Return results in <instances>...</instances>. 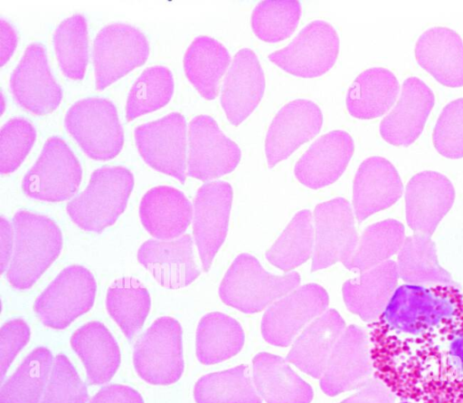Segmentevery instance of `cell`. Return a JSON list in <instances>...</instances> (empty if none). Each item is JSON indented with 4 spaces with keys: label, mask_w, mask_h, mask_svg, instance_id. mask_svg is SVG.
Masks as SVG:
<instances>
[{
    "label": "cell",
    "mask_w": 463,
    "mask_h": 403,
    "mask_svg": "<svg viewBox=\"0 0 463 403\" xmlns=\"http://www.w3.org/2000/svg\"><path fill=\"white\" fill-rule=\"evenodd\" d=\"M345 321L334 309L310 323L296 340L287 356L303 372L319 379L323 376L332 350L342 335Z\"/></svg>",
    "instance_id": "83f0119b"
},
{
    "label": "cell",
    "mask_w": 463,
    "mask_h": 403,
    "mask_svg": "<svg viewBox=\"0 0 463 403\" xmlns=\"http://www.w3.org/2000/svg\"><path fill=\"white\" fill-rule=\"evenodd\" d=\"M300 14L301 6L297 0H265L252 12V30L262 41H282L294 32Z\"/></svg>",
    "instance_id": "b9f144b4"
},
{
    "label": "cell",
    "mask_w": 463,
    "mask_h": 403,
    "mask_svg": "<svg viewBox=\"0 0 463 403\" xmlns=\"http://www.w3.org/2000/svg\"><path fill=\"white\" fill-rule=\"evenodd\" d=\"M133 186V175L124 167L98 168L85 190L68 203L67 213L80 228L101 232L124 211Z\"/></svg>",
    "instance_id": "3957f363"
},
{
    "label": "cell",
    "mask_w": 463,
    "mask_h": 403,
    "mask_svg": "<svg viewBox=\"0 0 463 403\" xmlns=\"http://www.w3.org/2000/svg\"><path fill=\"white\" fill-rule=\"evenodd\" d=\"M88 390L69 359L55 357L41 403H86Z\"/></svg>",
    "instance_id": "7bdbcfd3"
},
{
    "label": "cell",
    "mask_w": 463,
    "mask_h": 403,
    "mask_svg": "<svg viewBox=\"0 0 463 403\" xmlns=\"http://www.w3.org/2000/svg\"><path fill=\"white\" fill-rule=\"evenodd\" d=\"M404 240V227L401 222L387 219L373 224L363 233L346 268L363 273L400 251Z\"/></svg>",
    "instance_id": "8d00e7d4"
},
{
    "label": "cell",
    "mask_w": 463,
    "mask_h": 403,
    "mask_svg": "<svg viewBox=\"0 0 463 403\" xmlns=\"http://www.w3.org/2000/svg\"><path fill=\"white\" fill-rule=\"evenodd\" d=\"M328 295L318 284L303 285L271 305L261 321V333L266 341L288 346L298 332L328 305Z\"/></svg>",
    "instance_id": "2e32d148"
},
{
    "label": "cell",
    "mask_w": 463,
    "mask_h": 403,
    "mask_svg": "<svg viewBox=\"0 0 463 403\" xmlns=\"http://www.w3.org/2000/svg\"><path fill=\"white\" fill-rule=\"evenodd\" d=\"M150 304L147 290L132 277L115 281L107 293V310L129 340L142 328Z\"/></svg>",
    "instance_id": "d590c367"
},
{
    "label": "cell",
    "mask_w": 463,
    "mask_h": 403,
    "mask_svg": "<svg viewBox=\"0 0 463 403\" xmlns=\"http://www.w3.org/2000/svg\"><path fill=\"white\" fill-rule=\"evenodd\" d=\"M241 159L237 144L208 115L194 117L188 126L187 175L203 181L230 173Z\"/></svg>",
    "instance_id": "5bb4252c"
},
{
    "label": "cell",
    "mask_w": 463,
    "mask_h": 403,
    "mask_svg": "<svg viewBox=\"0 0 463 403\" xmlns=\"http://www.w3.org/2000/svg\"><path fill=\"white\" fill-rule=\"evenodd\" d=\"M373 373L368 333L359 326L349 325L332 350L320 388L325 394L334 397L361 389L372 379Z\"/></svg>",
    "instance_id": "8fae6325"
},
{
    "label": "cell",
    "mask_w": 463,
    "mask_h": 403,
    "mask_svg": "<svg viewBox=\"0 0 463 403\" xmlns=\"http://www.w3.org/2000/svg\"><path fill=\"white\" fill-rule=\"evenodd\" d=\"M0 106H1V112L4 111V109H5V101H4V96H3V93L1 92V98H0Z\"/></svg>",
    "instance_id": "816d5d0a"
},
{
    "label": "cell",
    "mask_w": 463,
    "mask_h": 403,
    "mask_svg": "<svg viewBox=\"0 0 463 403\" xmlns=\"http://www.w3.org/2000/svg\"><path fill=\"white\" fill-rule=\"evenodd\" d=\"M397 264L392 260L348 280L343 285V297L347 309L366 322L376 321L397 288Z\"/></svg>",
    "instance_id": "4316f807"
},
{
    "label": "cell",
    "mask_w": 463,
    "mask_h": 403,
    "mask_svg": "<svg viewBox=\"0 0 463 403\" xmlns=\"http://www.w3.org/2000/svg\"><path fill=\"white\" fill-rule=\"evenodd\" d=\"M434 102V94L424 82L407 78L398 101L380 123L382 138L394 146L411 145L422 132Z\"/></svg>",
    "instance_id": "ffe728a7"
},
{
    "label": "cell",
    "mask_w": 463,
    "mask_h": 403,
    "mask_svg": "<svg viewBox=\"0 0 463 403\" xmlns=\"http://www.w3.org/2000/svg\"><path fill=\"white\" fill-rule=\"evenodd\" d=\"M10 89L16 101L34 114H47L59 106L62 91L50 71L43 45L33 43L26 47L11 74Z\"/></svg>",
    "instance_id": "e0dca14e"
},
{
    "label": "cell",
    "mask_w": 463,
    "mask_h": 403,
    "mask_svg": "<svg viewBox=\"0 0 463 403\" xmlns=\"http://www.w3.org/2000/svg\"><path fill=\"white\" fill-rule=\"evenodd\" d=\"M15 242L14 225L5 217L0 218V272L7 271L13 257Z\"/></svg>",
    "instance_id": "681fc988"
},
{
    "label": "cell",
    "mask_w": 463,
    "mask_h": 403,
    "mask_svg": "<svg viewBox=\"0 0 463 403\" xmlns=\"http://www.w3.org/2000/svg\"><path fill=\"white\" fill-rule=\"evenodd\" d=\"M17 43L14 27L5 20H0V64L4 65L12 56Z\"/></svg>",
    "instance_id": "f907efd6"
},
{
    "label": "cell",
    "mask_w": 463,
    "mask_h": 403,
    "mask_svg": "<svg viewBox=\"0 0 463 403\" xmlns=\"http://www.w3.org/2000/svg\"><path fill=\"white\" fill-rule=\"evenodd\" d=\"M148 53V42L137 28L121 23L101 28L93 44L97 89H104L143 64Z\"/></svg>",
    "instance_id": "9c48e42d"
},
{
    "label": "cell",
    "mask_w": 463,
    "mask_h": 403,
    "mask_svg": "<svg viewBox=\"0 0 463 403\" xmlns=\"http://www.w3.org/2000/svg\"><path fill=\"white\" fill-rule=\"evenodd\" d=\"M36 138L34 127L25 119L13 118L0 130V171L8 174L24 161Z\"/></svg>",
    "instance_id": "ee69618b"
},
{
    "label": "cell",
    "mask_w": 463,
    "mask_h": 403,
    "mask_svg": "<svg viewBox=\"0 0 463 403\" xmlns=\"http://www.w3.org/2000/svg\"><path fill=\"white\" fill-rule=\"evenodd\" d=\"M135 140L143 159L153 168L177 178L186 177V123L179 112L135 129Z\"/></svg>",
    "instance_id": "30bf717a"
},
{
    "label": "cell",
    "mask_w": 463,
    "mask_h": 403,
    "mask_svg": "<svg viewBox=\"0 0 463 403\" xmlns=\"http://www.w3.org/2000/svg\"><path fill=\"white\" fill-rule=\"evenodd\" d=\"M30 338V329L26 322L15 319L6 322L0 331V379L25 346Z\"/></svg>",
    "instance_id": "bcb514c9"
},
{
    "label": "cell",
    "mask_w": 463,
    "mask_h": 403,
    "mask_svg": "<svg viewBox=\"0 0 463 403\" xmlns=\"http://www.w3.org/2000/svg\"><path fill=\"white\" fill-rule=\"evenodd\" d=\"M89 403H144L141 395L130 387L109 385L102 388Z\"/></svg>",
    "instance_id": "c3c4849f"
},
{
    "label": "cell",
    "mask_w": 463,
    "mask_h": 403,
    "mask_svg": "<svg viewBox=\"0 0 463 403\" xmlns=\"http://www.w3.org/2000/svg\"><path fill=\"white\" fill-rule=\"evenodd\" d=\"M399 277L407 284L461 288L438 261L436 245L430 236L414 234L405 238L398 254Z\"/></svg>",
    "instance_id": "1f68e13d"
},
{
    "label": "cell",
    "mask_w": 463,
    "mask_h": 403,
    "mask_svg": "<svg viewBox=\"0 0 463 403\" xmlns=\"http://www.w3.org/2000/svg\"><path fill=\"white\" fill-rule=\"evenodd\" d=\"M81 167L70 149L59 137L49 138L42 152L25 174L22 187L33 198L57 202L71 197L81 181Z\"/></svg>",
    "instance_id": "52a82bcc"
},
{
    "label": "cell",
    "mask_w": 463,
    "mask_h": 403,
    "mask_svg": "<svg viewBox=\"0 0 463 403\" xmlns=\"http://www.w3.org/2000/svg\"><path fill=\"white\" fill-rule=\"evenodd\" d=\"M339 40L334 27L316 20L306 25L285 48L269 55L281 69L299 77H317L335 63Z\"/></svg>",
    "instance_id": "7c38bea8"
},
{
    "label": "cell",
    "mask_w": 463,
    "mask_h": 403,
    "mask_svg": "<svg viewBox=\"0 0 463 403\" xmlns=\"http://www.w3.org/2000/svg\"><path fill=\"white\" fill-rule=\"evenodd\" d=\"M415 58L439 83L463 86V41L454 30L438 26L425 31L416 42Z\"/></svg>",
    "instance_id": "d4e9b609"
},
{
    "label": "cell",
    "mask_w": 463,
    "mask_h": 403,
    "mask_svg": "<svg viewBox=\"0 0 463 403\" xmlns=\"http://www.w3.org/2000/svg\"><path fill=\"white\" fill-rule=\"evenodd\" d=\"M398 171L386 158L371 157L359 166L354 180L353 203L359 223L390 207L402 195Z\"/></svg>",
    "instance_id": "603a6c76"
},
{
    "label": "cell",
    "mask_w": 463,
    "mask_h": 403,
    "mask_svg": "<svg viewBox=\"0 0 463 403\" xmlns=\"http://www.w3.org/2000/svg\"><path fill=\"white\" fill-rule=\"evenodd\" d=\"M64 124L91 158L107 160L122 149L124 133L115 105L104 98H87L68 110Z\"/></svg>",
    "instance_id": "5b68a950"
},
{
    "label": "cell",
    "mask_w": 463,
    "mask_h": 403,
    "mask_svg": "<svg viewBox=\"0 0 463 403\" xmlns=\"http://www.w3.org/2000/svg\"><path fill=\"white\" fill-rule=\"evenodd\" d=\"M140 220L145 229L157 240L182 236L193 218V207L186 197L169 186L149 189L139 206Z\"/></svg>",
    "instance_id": "484cf974"
},
{
    "label": "cell",
    "mask_w": 463,
    "mask_h": 403,
    "mask_svg": "<svg viewBox=\"0 0 463 403\" xmlns=\"http://www.w3.org/2000/svg\"><path fill=\"white\" fill-rule=\"evenodd\" d=\"M244 343V332L232 317L211 312L204 315L196 331V356L205 365L219 363L236 355Z\"/></svg>",
    "instance_id": "836d02e7"
},
{
    "label": "cell",
    "mask_w": 463,
    "mask_h": 403,
    "mask_svg": "<svg viewBox=\"0 0 463 403\" xmlns=\"http://www.w3.org/2000/svg\"><path fill=\"white\" fill-rule=\"evenodd\" d=\"M374 377L400 403H463V292L402 284L371 324Z\"/></svg>",
    "instance_id": "6da1fadb"
},
{
    "label": "cell",
    "mask_w": 463,
    "mask_h": 403,
    "mask_svg": "<svg viewBox=\"0 0 463 403\" xmlns=\"http://www.w3.org/2000/svg\"><path fill=\"white\" fill-rule=\"evenodd\" d=\"M265 78L257 55L243 48L235 55L225 75L221 103L230 122L235 126L244 120L260 101Z\"/></svg>",
    "instance_id": "7402d4cb"
},
{
    "label": "cell",
    "mask_w": 463,
    "mask_h": 403,
    "mask_svg": "<svg viewBox=\"0 0 463 403\" xmlns=\"http://www.w3.org/2000/svg\"><path fill=\"white\" fill-rule=\"evenodd\" d=\"M455 189L449 179L436 171H421L408 182L405 209L408 225L414 234L431 236L451 208Z\"/></svg>",
    "instance_id": "ac0fdd59"
},
{
    "label": "cell",
    "mask_w": 463,
    "mask_h": 403,
    "mask_svg": "<svg viewBox=\"0 0 463 403\" xmlns=\"http://www.w3.org/2000/svg\"><path fill=\"white\" fill-rule=\"evenodd\" d=\"M174 79L170 70L155 65L146 68L131 87L126 105L128 120L156 110L171 99Z\"/></svg>",
    "instance_id": "60d3db41"
},
{
    "label": "cell",
    "mask_w": 463,
    "mask_h": 403,
    "mask_svg": "<svg viewBox=\"0 0 463 403\" xmlns=\"http://www.w3.org/2000/svg\"><path fill=\"white\" fill-rule=\"evenodd\" d=\"M231 62L227 49L215 39L201 35L187 48L184 68L187 79L207 100L214 99L219 91V81Z\"/></svg>",
    "instance_id": "d6a6232c"
},
{
    "label": "cell",
    "mask_w": 463,
    "mask_h": 403,
    "mask_svg": "<svg viewBox=\"0 0 463 403\" xmlns=\"http://www.w3.org/2000/svg\"><path fill=\"white\" fill-rule=\"evenodd\" d=\"M399 82L389 70L374 67L361 72L349 88L346 106L358 119H373L384 114L394 103Z\"/></svg>",
    "instance_id": "4dcf8cb0"
},
{
    "label": "cell",
    "mask_w": 463,
    "mask_h": 403,
    "mask_svg": "<svg viewBox=\"0 0 463 403\" xmlns=\"http://www.w3.org/2000/svg\"><path fill=\"white\" fill-rule=\"evenodd\" d=\"M253 382L266 403H310L313 389L283 358L267 352L252 360Z\"/></svg>",
    "instance_id": "f1b7e54d"
},
{
    "label": "cell",
    "mask_w": 463,
    "mask_h": 403,
    "mask_svg": "<svg viewBox=\"0 0 463 403\" xmlns=\"http://www.w3.org/2000/svg\"><path fill=\"white\" fill-rule=\"evenodd\" d=\"M52 364L48 349L33 350L3 385L0 403H41Z\"/></svg>",
    "instance_id": "e575fe53"
},
{
    "label": "cell",
    "mask_w": 463,
    "mask_h": 403,
    "mask_svg": "<svg viewBox=\"0 0 463 403\" xmlns=\"http://www.w3.org/2000/svg\"><path fill=\"white\" fill-rule=\"evenodd\" d=\"M313 244L312 216L309 210H302L296 214L266 257L273 265L288 272L311 256Z\"/></svg>",
    "instance_id": "f35d334b"
},
{
    "label": "cell",
    "mask_w": 463,
    "mask_h": 403,
    "mask_svg": "<svg viewBox=\"0 0 463 403\" xmlns=\"http://www.w3.org/2000/svg\"><path fill=\"white\" fill-rule=\"evenodd\" d=\"M395 394L378 378H372L353 396L340 403H395Z\"/></svg>",
    "instance_id": "7dc6e473"
},
{
    "label": "cell",
    "mask_w": 463,
    "mask_h": 403,
    "mask_svg": "<svg viewBox=\"0 0 463 403\" xmlns=\"http://www.w3.org/2000/svg\"><path fill=\"white\" fill-rule=\"evenodd\" d=\"M299 282L296 272L273 275L264 271L255 257L241 254L224 275L219 294L227 305L245 313H254L288 293Z\"/></svg>",
    "instance_id": "277c9868"
},
{
    "label": "cell",
    "mask_w": 463,
    "mask_h": 403,
    "mask_svg": "<svg viewBox=\"0 0 463 403\" xmlns=\"http://www.w3.org/2000/svg\"><path fill=\"white\" fill-rule=\"evenodd\" d=\"M354 152V141L344 130L330 131L317 139L295 166L297 178L319 188L335 182L345 171Z\"/></svg>",
    "instance_id": "cb8c5ba5"
},
{
    "label": "cell",
    "mask_w": 463,
    "mask_h": 403,
    "mask_svg": "<svg viewBox=\"0 0 463 403\" xmlns=\"http://www.w3.org/2000/svg\"><path fill=\"white\" fill-rule=\"evenodd\" d=\"M71 345L81 359L90 384H104L116 373L120 363L119 348L102 323L91 321L78 329Z\"/></svg>",
    "instance_id": "f546056e"
},
{
    "label": "cell",
    "mask_w": 463,
    "mask_h": 403,
    "mask_svg": "<svg viewBox=\"0 0 463 403\" xmlns=\"http://www.w3.org/2000/svg\"><path fill=\"white\" fill-rule=\"evenodd\" d=\"M432 140L442 156L463 158V98L451 101L443 108L435 124Z\"/></svg>",
    "instance_id": "f6af8a7d"
},
{
    "label": "cell",
    "mask_w": 463,
    "mask_h": 403,
    "mask_svg": "<svg viewBox=\"0 0 463 403\" xmlns=\"http://www.w3.org/2000/svg\"><path fill=\"white\" fill-rule=\"evenodd\" d=\"M247 369L240 365L203 376L194 389L196 403H261Z\"/></svg>",
    "instance_id": "74e56055"
},
{
    "label": "cell",
    "mask_w": 463,
    "mask_h": 403,
    "mask_svg": "<svg viewBox=\"0 0 463 403\" xmlns=\"http://www.w3.org/2000/svg\"><path fill=\"white\" fill-rule=\"evenodd\" d=\"M137 259L159 284L168 289L187 286L200 274L189 235L172 240H148L140 246Z\"/></svg>",
    "instance_id": "44dd1931"
},
{
    "label": "cell",
    "mask_w": 463,
    "mask_h": 403,
    "mask_svg": "<svg viewBox=\"0 0 463 403\" xmlns=\"http://www.w3.org/2000/svg\"><path fill=\"white\" fill-rule=\"evenodd\" d=\"M322 123V112L311 101L298 99L283 106L271 121L266 137L269 167L287 158L312 139L320 130Z\"/></svg>",
    "instance_id": "d6986e66"
},
{
    "label": "cell",
    "mask_w": 463,
    "mask_h": 403,
    "mask_svg": "<svg viewBox=\"0 0 463 403\" xmlns=\"http://www.w3.org/2000/svg\"><path fill=\"white\" fill-rule=\"evenodd\" d=\"M232 201V188L223 181L203 185L193 206V230L203 269L207 272L225 240Z\"/></svg>",
    "instance_id": "9a60e30c"
},
{
    "label": "cell",
    "mask_w": 463,
    "mask_h": 403,
    "mask_svg": "<svg viewBox=\"0 0 463 403\" xmlns=\"http://www.w3.org/2000/svg\"><path fill=\"white\" fill-rule=\"evenodd\" d=\"M14 249L6 276L14 288H30L59 255L61 233L50 218L24 210L14 216Z\"/></svg>",
    "instance_id": "7a4b0ae2"
},
{
    "label": "cell",
    "mask_w": 463,
    "mask_h": 403,
    "mask_svg": "<svg viewBox=\"0 0 463 403\" xmlns=\"http://www.w3.org/2000/svg\"><path fill=\"white\" fill-rule=\"evenodd\" d=\"M136 371L145 381L168 385L184 371L182 328L171 317H161L146 330L134 348Z\"/></svg>",
    "instance_id": "8992f818"
},
{
    "label": "cell",
    "mask_w": 463,
    "mask_h": 403,
    "mask_svg": "<svg viewBox=\"0 0 463 403\" xmlns=\"http://www.w3.org/2000/svg\"><path fill=\"white\" fill-rule=\"evenodd\" d=\"M316 243L311 272L325 269L336 262L346 265L352 259L358 236L349 202L337 197L315 208Z\"/></svg>",
    "instance_id": "4fadbf2b"
},
{
    "label": "cell",
    "mask_w": 463,
    "mask_h": 403,
    "mask_svg": "<svg viewBox=\"0 0 463 403\" xmlns=\"http://www.w3.org/2000/svg\"><path fill=\"white\" fill-rule=\"evenodd\" d=\"M53 43L62 72L71 79H82L88 62L85 17L75 14L64 19L55 29Z\"/></svg>",
    "instance_id": "ab89813d"
},
{
    "label": "cell",
    "mask_w": 463,
    "mask_h": 403,
    "mask_svg": "<svg viewBox=\"0 0 463 403\" xmlns=\"http://www.w3.org/2000/svg\"><path fill=\"white\" fill-rule=\"evenodd\" d=\"M96 282L89 270L71 265L62 270L34 302L42 322L61 330L93 305Z\"/></svg>",
    "instance_id": "ba28073f"
}]
</instances>
